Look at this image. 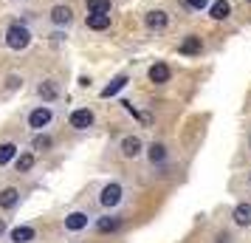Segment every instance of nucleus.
<instances>
[{"label":"nucleus","instance_id":"obj_19","mask_svg":"<svg viewBox=\"0 0 251 243\" xmlns=\"http://www.w3.org/2000/svg\"><path fill=\"white\" fill-rule=\"evenodd\" d=\"M12 241H14V243H28V241H34V229H31V226H17V229H12Z\"/></svg>","mask_w":251,"mask_h":243},{"label":"nucleus","instance_id":"obj_18","mask_svg":"<svg viewBox=\"0 0 251 243\" xmlns=\"http://www.w3.org/2000/svg\"><path fill=\"white\" fill-rule=\"evenodd\" d=\"M127 82H130V80H127L125 74H122V77H116V80L107 85V88H102V99H110V96H116V93H119V91L127 85Z\"/></svg>","mask_w":251,"mask_h":243},{"label":"nucleus","instance_id":"obj_26","mask_svg":"<svg viewBox=\"0 0 251 243\" xmlns=\"http://www.w3.org/2000/svg\"><path fill=\"white\" fill-rule=\"evenodd\" d=\"M217 243H231V238H228L226 232H223V235H217Z\"/></svg>","mask_w":251,"mask_h":243},{"label":"nucleus","instance_id":"obj_4","mask_svg":"<svg viewBox=\"0 0 251 243\" xmlns=\"http://www.w3.org/2000/svg\"><path fill=\"white\" fill-rule=\"evenodd\" d=\"M119 201H122V184H107L102 189V195H99V204H102V207H116V204H119Z\"/></svg>","mask_w":251,"mask_h":243},{"label":"nucleus","instance_id":"obj_9","mask_svg":"<svg viewBox=\"0 0 251 243\" xmlns=\"http://www.w3.org/2000/svg\"><path fill=\"white\" fill-rule=\"evenodd\" d=\"M88 212H71L68 218H65V229L68 232H79V229H85L88 226Z\"/></svg>","mask_w":251,"mask_h":243},{"label":"nucleus","instance_id":"obj_22","mask_svg":"<svg viewBox=\"0 0 251 243\" xmlns=\"http://www.w3.org/2000/svg\"><path fill=\"white\" fill-rule=\"evenodd\" d=\"M17 173H28L31 167H34V156L31 153H23V156H17Z\"/></svg>","mask_w":251,"mask_h":243},{"label":"nucleus","instance_id":"obj_7","mask_svg":"<svg viewBox=\"0 0 251 243\" xmlns=\"http://www.w3.org/2000/svg\"><path fill=\"white\" fill-rule=\"evenodd\" d=\"M172 71L167 62H155L152 68H150V82H155V85H164V82H170Z\"/></svg>","mask_w":251,"mask_h":243},{"label":"nucleus","instance_id":"obj_8","mask_svg":"<svg viewBox=\"0 0 251 243\" xmlns=\"http://www.w3.org/2000/svg\"><path fill=\"white\" fill-rule=\"evenodd\" d=\"M71 20H74L71 6H62V3H59V6H54V9H51V23H54V26H68Z\"/></svg>","mask_w":251,"mask_h":243},{"label":"nucleus","instance_id":"obj_20","mask_svg":"<svg viewBox=\"0 0 251 243\" xmlns=\"http://www.w3.org/2000/svg\"><path fill=\"white\" fill-rule=\"evenodd\" d=\"M14 156H17V144H12V141L0 144V167H3V164H9Z\"/></svg>","mask_w":251,"mask_h":243},{"label":"nucleus","instance_id":"obj_3","mask_svg":"<svg viewBox=\"0 0 251 243\" xmlns=\"http://www.w3.org/2000/svg\"><path fill=\"white\" fill-rule=\"evenodd\" d=\"M51 108H34L31 113H28V128L31 130H43V128H48L51 125Z\"/></svg>","mask_w":251,"mask_h":243},{"label":"nucleus","instance_id":"obj_15","mask_svg":"<svg viewBox=\"0 0 251 243\" xmlns=\"http://www.w3.org/2000/svg\"><path fill=\"white\" fill-rule=\"evenodd\" d=\"M231 218H234L237 226H251V204H237Z\"/></svg>","mask_w":251,"mask_h":243},{"label":"nucleus","instance_id":"obj_13","mask_svg":"<svg viewBox=\"0 0 251 243\" xmlns=\"http://www.w3.org/2000/svg\"><path fill=\"white\" fill-rule=\"evenodd\" d=\"M85 23L91 31H104V28H110V14H88Z\"/></svg>","mask_w":251,"mask_h":243},{"label":"nucleus","instance_id":"obj_10","mask_svg":"<svg viewBox=\"0 0 251 243\" xmlns=\"http://www.w3.org/2000/svg\"><path fill=\"white\" fill-rule=\"evenodd\" d=\"M201 48H203V43H201V37H183V43L178 46V54H201Z\"/></svg>","mask_w":251,"mask_h":243},{"label":"nucleus","instance_id":"obj_14","mask_svg":"<svg viewBox=\"0 0 251 243\" xmlns=\"http://www.w3.org/2000/svg\"><path fill=\"white\" fill-rule=\"evenodd\" d=\"M209 14H212V20H226L228 14H231L228 0H215V3L209 6Z\"/></svg>","mask_w":251,"mask_h":243},{"label":"nucleus","instance_id":"obj_23","mask_svg":"<svg viewBox=\"0 0 251 243\" xmlns=\"http://www.w3.org/2000/svg\"><path fill=\"white\" fill-rule=\"evenodd\" d=\"M54 141H51V136H46V133H37L34 136V150H48Z\"/></svg>","mask_w":251,"mask_h":243},{"label":"nucleus","instance_id":"obj_6","mask_svg":"<svg viewBox=\"0 0 251 243\" xmlns=\"http://www.w3.org/2000/svg\"><path fill=\"white\" fill-rule=\"evenodd\" d=\"M141 150H144V144H141V139H138V136H125V139H122V153H125L127 159H136V156H141Z\"/></svg>","mask_w":251,"mask_h":243},{"label":"nucleus","instance_id":"obj_24","mask_svg":"<svg viewBox=\"0 0 251 243\" xmlns=\"http://www.w3.org/2000/svg\"><path fill=\"white\" fill-rule=\"evenodd\" d=\"M186 6H192L195 12H201V9H209L212 6V0H186Z\"/></svg>","mask_w":251,"mask_h":243},{"label":"nucleus","instance_id":"obj_29","mask_svg":"<svg viewBox=\"0 0 251 243\" xmlns=\"http://www.w3.org/2000/svg\"><path fill=\"white\" fill-rule=\"evenodd\" d=\"M246 3H251V0H246Z\"/></svg>","mask_w":251,"mask_h":243},{"label":"nucleus","instance_id":"obj_12","mask_svg":"<svg viewBox=\"0 0 251 243\" xmlns=\"http://www.w3.org/2000/svg\"><path fill=\"white\" fill-rule=\"evenodd\" d=\"M37 93H40V99H43V102H54V99L59 96V91H57V82H51V80L40 82V88H37Z\"/></svg>","mask_w":251,"mask_h":243},{"label":"nucleus","instance_id":"obj_1","mask_svg":"<svg viewBox=\"0 0 251 243\" xmlns=\"http://www.w3.org/2000/svg\"><path fill=\"white\" fill-rule=\"evenodd\" d=\"M28 43H31V31L23 23H12L6 28V46L12 51H23V48H28Z\"/></svg>","mask_w":251,"mask_h":243},{"label":"nucleus","instance_id":"obj_21","mask_svg":"<svg viewBox=\"0 0 251 243\" xmlns=\"http://www.w3.org/2000/svg\"><path fill=\"white\" fill-rule=\"evenodd\" d=\"M147 156H150V162L152 164H161L164 159H167V147H164V144H150Z\"/></svg>","mask_w":251,"mask_h":243},{"label":"nucleus","instance_id":"obj_17","mask_svg":"<svg viewBox=\"0 0 251 243\" xmlns=\"http://www.w3.org/2000/svg\"><path fill=\"white\" fill-rule=\"evenodd\" d=\"M88 14H110V0H85Z\"/></svg>","mask_w":251,"mask_h":243},{"label":"nucleus","instance_id":"obj_2","mask_svg":"<svg viewBox=\"0 0 251 243\" xmlns=\"http://www.w3.org/2000/svg\"><path fill=\"white\" fill-rule=\"evenodd\" d=\"M93 119H96V116H93V110H88V108H76V110H74V113H71V128L74 130H88L93 125Z\"/></svg>","mask_w":251,"mask_h":243},{"label":"nucleus","instance_id":"obj_27","mask_svg":"<svg viewBox=\"0 0 251 243\" xmlns=\"http://www.w3.org/2000/svg\"><path fill=\"white\" fill-rule=\"evenodd\" d=\"M3 232H6V220L0 218V235H3Z\"/></svg>","mask_w":251,"mask_h":243},{"label":"nucleus","instance_id":"obj_5","mask_svg":"<svg viewBox=\"0 0 251 243\" xmlns=\"http://www.w3.org/2000/svg\"><path fill=\"white\" fill-rule=\"evenodd\" d=\"M144 23H147V28H152V31H161V28H167L170 17H167V12H161V9H152V12H147Z\"/></svg>","mask_w":251,"mask_h":243},{"label":"nucleus","instance_id":"obj_25","mask_svg":"<svg viewBox=\"0 0 251 243\" xmlns=\"http://www.w3.org/2000/svg\"><path fill=\"white\" fill-rule=\"evenodd\" d=\"M20 85H23V80H20V77H9V91L20 88Z\"/></svg>","mask_w":251,"mask_h":243},{"label":"nucleus","instance_id":"obj_16","mask_svg":"<svg viewBox=\"0 0 251 243\" xmlns=\"http://www.w3.org/2000/svg\"><path fill=\"white\" fill-rule=\"evenodd\" d=\"M122 226V218H116V215H107V218H99L96 220V232H102V235H107V232H116Z\"/></svg>","mask_w":251,"mask_h":243},{"label":"nucleus","instance_id":"obj_11","mask_svg":"<svg viewBox=\"0 0 251 243\" xmlns=\"http://www.w3.org/2000/svg\"><path fill=\"white\" fill-rule=\"evenodd\" d=\"M17 201H20V192H17L14 187H6V189H0V209H12V207H17Z\"/></svg>","mask_w":251,"mask_h":243},{"label":"nucleus","instance_id":"obj_28","mask_svg":"<svg viewBox=\"0 0 251 243\" xmlns=\"http://www.w3.org/2000/svg\"><path fill=\"white\" fill-rule=\"evenodd\" d=\"M249 184H251V175H249Z\"/></svg>","mask_w":251,"mask_h":243}]
</instances>
